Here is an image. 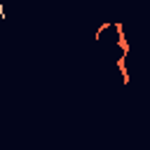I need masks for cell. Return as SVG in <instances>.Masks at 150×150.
<instances>
[{"instance_id": "6da1fadb", "label": "cell", "mask_w": 150, "mask_h": 150, "mask_svg": "<svg viewBox=\"0 0 150 150\" xmlns=\"http://www.w3.org/2000/svg\"><path fill=\"white\" fill-rule=\"evenodd\" d=\"M112 28H115V45L120 47V52L122 54H129L131 52V45H129V38L124 35V23L122 21H112Z\"/></svg>"}, {"instance_id": "7a4b0ae2", "label": "cell", "mask_w": 150, "mask_h": 150, "mask_svg": "<svg viewBox=\"0 0 150 150\" xmlns=\"http://www.w3.org/2000/svg\"><path fill=\"white\" fill-rule=\"evenodd\" d=\"M127 56H129V54H122V56H117V61H115V66H117V70H120V75H122V84H124V87H129V82H131L129 68H127Z\"/></svg>"}, {"instance_id": "3957f363", "label": "cell", "mask_w": 150, "mask_h": 150, "mask_svg": "<svg viewBox=\"0 0 150 150\" xmlns=\"http://www.w3.org/2000/svg\"><path fill=\"white\" fill-rule=\"evenodd\" d=\"M108 28H112V21H103V23H98V28H96V30H94V40H96V42H98V40H101V38H103V33H105V30H108Z\"/></svg>"}]
</instances>
